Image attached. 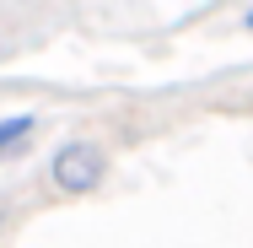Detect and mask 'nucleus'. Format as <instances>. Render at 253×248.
<instances>
[{
	"instance_id": "nucleus-1",
	"label": "nucleus",
	"mask_w": 253,
	"mask_h": 248,
	"mask_svg": "<svg viewBox=\"0 0 253 248\" xmlns=\"http://www.w3.org/2000/svg\"><path fill=\"white\" fill-rule=\"evenodd\" d=\"M102 173H108V156L92 141H65L49 162V178H54L59 195H92L102 184Z\"/></svg>"
},
{
	"instance_id": "nucleus-2",
	"label": "nucleus",
	"mask_w": 253,
	"mask_h": 248,
	"mask_svg": "<svg viewBox=\"0 0 253 248\" xmlns=\"http://www.w3.org/2000/svg\"><path fill=\"white\" fill-rule=\"evenodd\" d=\"M33 130H38V119H33V113H11V119H0V151H16Z\"/></svg>"
},
{
	"instance_id": "nucleus-3",
	"label": "nucleus",
	"mask_w": 253,
	"mask_h": 248,
	"mask_svg": "<svg viewBox=\"0 0 253 248\" xmlns=\"http://www.w3.org/2000/svg\"><path fill=\"white\" fill-rule=\"evenodd\" d=\"M248 33H253V5H248Z\"/></svg>"
}]
</instances>
